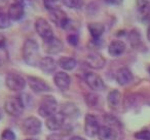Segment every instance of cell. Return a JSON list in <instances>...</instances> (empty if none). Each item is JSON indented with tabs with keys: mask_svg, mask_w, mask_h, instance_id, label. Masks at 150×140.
<instances>
[{
	"mask_svg": "<svg viewBox=\"0 0 150 140\" xmlns=\"http://www.w3.org/2000/svg\"><path fill=\"white\" fill-rule=\"evenodd\" d=\"M58 65L66 71H70L76 67L77 61L72 57H61L58 60Z\"/></svg>",
	"mask_w": 150,
	"mask_h": 140,
	"instance_id": "cell-21",
	"label": "cell"
},
{
	"mask_svg": "<svg viewBox=\"0 0 150 140\" xmlns=\"http://www.w3.org/2000/svg\"><path fill=\"white\" fill-rule=\"evenodd\" d=\"M100 129V125H99L98 119L96 115L94 114H86V119H84V131L86 134L90 137H94L97 135Z\"/></svg>",
	"mask_w": 150,
	"mask_h": 140,
	"instance_id": "cell-9",
	"label": "cell"
},
{
	"mask_svg": "<svg viewBox=\"0 0 150 140\" xmlns=\"http://www.w3.org/2000/svg\"><path fill=\"white\" fill-rule=\"evenodd\" d=\"M4 109L11 117H20L25 109L23 99L21 97H9L4 103Z\"/></svg>",
	"mask_w": 150,
	"mask_h": 140,
	"instance_id": "cell-4",
	"label": "cell"
},
{
	"mask_svg": "<svg viewBox=\"0 0 150 140\" xmlns=\"http://www.w3.org/2000/svg\"><path fill=\"white\" fill-rule=\"evenodd\" d=\"M97 135L100 140H115L117 137L116 131L114 130V128L108 125L100 126V129H99Z\"/></svg>",
	"mask_w": 150,
	"mask_h": 140,
	"instance_id": "cell-19",
	"label": "cell"
},
{
	"mask_svg": "<svg viewBox=\"0 0 150 140\" xmlns=\"http://www.w3.org/2000/svg\"><path fill=\"white\" fill-rule=\"evenodd\" d=\"M61 4H62L61 0H43L44 7L50 11L61 9Z\"/></svg>",
	"mask_w": 150,
	"mask_h": 140,
	"instance_id": "cell-25",
	"label": "cell"
},
{
	"mask_svg": "<svg viewBox=\"0 0 150 140\" xmlns=\"http://www.w3.org/2000/svg\"><path fill=\"white\" fill-rule=\"evenodd\" d=\"M57 108H58V103L56 98L52 95H45L42 97L40 101L38 113L40 114V117L47 119L48 117L57 112Z\"/></svg>",
	"mask_w": 150,
	"mask_h": 140,
	"instance_id": "cell-2",
	"label": "cell"
},
{
	"mask_svg": "<svg viewBox=\"0 0 150 140\" xmlns=\"http://www.w3.org/2000/svg\"><path fill=\"white\" fill-rule=\"evenodd\" d=\"M88 29L93 41H100L103 33L105 32V26L100 22H93L88 25Z\"/></svg>",
	"mask_w": 150,
	"mask_h": 140,
	"instance_id": "cell-16",
	"label": "cell"
},
{
	"mask_svg": "<svg viewBox=\"0 0 150 140\" xmlns=\"http://www.w3.org/2000/svg\"><path fill=\"white\" fill-rule=\"evenodd\" d=\"M54 85L60 89L61 91H66L70 87L71 78L65 71H59L54 76Z\"/></svg>",
	"mask_w": 150,
	"mask_h": 140,
	"instance_id": "cell-15",
	"label": "cell"
},
{
	"mask_svg": "<svg viewBox=\"0 0 150 140\" xmlns=\"http://www.w3.org/2000/svg\"><path fill=\"white\" fill-rule=\"evenodd\" d=\"M39 67L44 73L52 74L57 70V62L52 57H43L40 60Z\"/></svg>",
	"mask_w": 150,
	"mask_h": 140,
	"instance_id": "cell-18",
	"label": "cell"
},
{
	"mask_svg": "<svg viewBox=\"0 0 150 140\" xmlns=\"http://www.w3.org/2000/svg\"><path fill=\"white\" fill-rule=\"evenodd\" d=\"M125 43L122 40L115 39L110 42L108 46V53L112 57H118L125 53Z\"/></svg>",
	"mask_w": 150,
	"mask_h": 140,
	"instance_id": "cell-20",
	"label": "cell"
},
{
	"mask_svg": "<svg viewBox=\"0 0 150 140\" xmlns=\"http://www.w3.org/2000/svg\"><path fill=\"white\" fill-rule=\"evenodd\" d=\"M99 102V97L95 93H88L86 95V103L88 104V106L94 107L98 104Z\"/></svg>",
	"mask_w": 150,
	"mask_h": 140,
	"instance_id": "cell-28",
	"label": "cell"
},
{
	"mask_svg": "<svg viewBox=\"0 0 150 140\" xmlns=\"http://www.w3.org/2000/svg\"><path fill=\"white\" fill-rule=\"evenodd\" d=\"M22 129L26 135H37L41 131V122L35 117H29L23 122Z\"/></svg>",
	"mask_w": 150,
	"mask_h": 140,
	"instance_id": "cell-7",
	"label": "cell"
},
{
	"mask_svg": "<svg viewBox=\"0 0 150 140\" xmlns=\"http://www.w3.org/2000/svg\"><path fill=\"white\" fill-rule=\"evenodd\" d=\"M107 101H108V104L111 108H117V107L120 105L121 103V94L119 91L113 90L111 91L108 94L107 97Z\"/></svg>",
	"mask_w": 150,
	"mask_h": 140,
	"instance_id": "cell-22",
	"label": "cell"
},
{
	"mask_svg": "<svg viewBox=\"0 0 150 140\" xmlns=\"http://www.w3.org/2000/svg\"><path fill=\"white\" fill-rule=\"evenodd\" d=\"M65 115L63 112H56L52 115L48 117L45 121L46 128L50 131H58L64 126Z\"/></svg>",
	"mask_w": 150,
	"mask_h": 140,
	"instance_id": "cell-11",
	"label": "cell"
},
{
	"mask_svg": "<svg viewBox=\"0 0 150 140\" xmlns=\"http://www.w3.org/2000/svg\"><path fill=\"white\" fill-rule=\"evenodd\" d=\"M26 80L22 74L16 71H11L5 76V85L13 92H21L26 87Z\"/></svg>",
	"mask_w": 150,
	"mask_h": 140,
	"instance_id": "cell-3",
	"label": "cell"
},
{
	"mask_svg": "<svg viewBox=\"0 0 150 140\" xmlns=\"http://www.w3.org/2000/svg\"><path fill=\"white\" fill-rule=\"evenodd\" d=\"M106 4H109V5H119L122 3L123 0H103Z\"/></svg>",
	"mask_w": 150,
	"mask_h": 140,
	"instance_id": "cell-32",
	"label": "cell"
},
{
	"mask_svg": "<svg viewBox=\"0 0 150 140\" xmlns=\"http://www.w3.org/2000/svg\"><path fill=\"white\" fill-rule=\"evenodd\" d=\"M2 119V111H1V109H0V119Z\"/></svg>",
	"mask_w": 150,
	"mask_h": 140,
	"instance_id": "cell-37",
	"label": "cell"
},
{
	"mask_svg": "<svg viewBox=\"0 0 150 140\" xmlns=\"http://www.w3.org/2000/svg\"><path fill=\"white\" fill-rule=\"evenodd\" d=\"M135 137L139 140H150V131L148 130H142L135 134Z\"/></svg>",
	"mask_w": 150,
	"mask_h": 140,
	"instance_id": "cell-30",
	"label": "cell"
},
{
	"mask_svg": "<svg viewBox=\"0 0 150 140\" xmlns=\"http://www.w3.org/2000/svg\"><path fill=\"white\" fill-rule=\"evenodd\" d=\"M67 42L70 44L71 46H77L79 43V35L76 32H72L67 35Z\"/></svg>",
	"mask_w": 150,
	"mask_h": 140,
	"instance_id": "cell-29",
	"label": "cell"
},
{
	"mask_svg": "<svg viewBox=\"0 0 150 140\" xmlns=\"http://www.w3.org/2000/svg\"><path fill=\"white\" fill-rule=\"evenodd\" d=\"M137 7L142 16L150 15V0H137Z\"/></svg>",
	"mask_w": 150,
	"mask_h": 140,
	"instance_id": "cell-23",
	"label": "cell"
},
{
	"mask_svg": "<svg viewBox=\"0 0 150 140\" xmlns=\"http://www.w3.org/2000/svg\"><path fill=\"white\" fill-rule=\"evenodd\" d=\"M47 140H63V137L60 134H52L47 138Z\"/></svg>",
	"mask_w": 150,
	"mask_h": 140,
	"instance_id": "cell-34",
	"label": "cell"
},
{
	"mask_svg": "<svg viewBox=\"0 0 150 140\" xmlns=\"http://www.w3.org/2000/svg\"><path fill=\"white\" fill-rule=\"evenodd\" d=\"M115 78H116V82L118 85L125 86V85L129 84L133 80V73L127 67H121V68H119L117 70Z\"/></svg>",
	"mask_w": 150,
	"mask_h": 140,
	"instance_id": "cell-17",
	"label": "cell"
},
{
	"mask_svg": "<svg viewBox=\"0 0 150 140\" xmlns=\"http://www.w3.org/2000/svg\"><path fill=\"white\" fill-rule=\"evenodd\" d=\"M23 59L25 63L29 66H39L40 55L38 43L34 39H27L23 45Z\"/></svg>",
	"mask_w": 150,
	"mask_h": 140,
	"instance_id": "cell-1",
	"label": "cell"
},
{
	"mask_svg": "<svg viewBox=\"0 0 150 140\" xmlns=\"http://www.w3.org/2000/svg\"><path fill=\"white\" fill-rule=\"evenodd\" d=\"M35 30L37 34L42 38L43 42L48 41L52 38H54V31H52V26L44 18H38L35 21Z\"/></svg>",
	"mask_w": 150,
	"mask_h": 140,
	"instance_id": "cell-5",
	"label": "cell"
},
{
	"mask_svg": "<svg viewBox=\"0 0 150 140\" xmlns=\"http://www.w3.org/2000/svg\"><path fill=\"white\" fill-rule=\"evenodd\" d=\"M8 14L9 18L11 21H20L23 19L24 15H25V9H24V4L22 2H15L13 4L9 5L8 7Z\"/></svg>",
	"mask_w": 150,
	"mask_h": 140,
	"instance_id": "cell-14",
	"label": "cell"
},
{
	"mask_svg": "<svg viewBox=\"0 0 150 140\" xmlns=\"http://www.w3.org/2000/svg\"><path fill=\"white\" fill-rule=\"evenodd\" d=\"M64 48V44L59 38L54 37L48 41L43 42V50L48 55H57Z\"/></svg>",
	"mask_w": 150,
	"mask_h": 140,
	"instance_id": "cell-12",
	"label": "cell"
},
{
	"mask_svg": "<svg viewBox=\"0 0 150 140\" xmlns=\"http://www.w3.org/2000/svg\"><path fill=\"white\" fill-rule=\"evenodd\" d=\"M65 6L72 9H79L83 5V0H62Z\"/></svg>",
	"mask_w": 150,
	"mask_h": 140,
	"instance_id": "cell-27",
	"label": "cell"
},
{
	"mask_svg": "<svg viewBox=\"0 0 150 140\" xmlns=\"http://www.w3.org/2000/svg\"><path fill=\"white\" fill-rule=\"evenodd\" d=\"M129 41L133 48H138L141 44V35L137 29H133L129 34Z\"/></svg>",
	"mask_w": 150,
	"mask_h": 140,
	"instance_id": "cell-24",
	"label": "cell"
},
{
	"mask_svg": "<svg viewBox=\"0 0 150 140\" xmlns=\"http://www.w3.org/2000/svg\"><path fill=\"white\" fill-rule=\"evenodd\" d=\"M1 140H16V135L11 129H6L1 134Z\"/></svg>",
	"mask_w": 150,
	"mask_h": 140,
	"instance_id": "cell-31",
	"label": "cell"
},
{
	"mask_svg": "<svg viewBox=\"0 0 150 140\" xmlns=\"http://www.w3.org/2000/svg\"><path fill=\"white\" fill-rule=\"evenodd\" d=\"M149 73H150V67H149Z\"/></svg>",
	"mask_w": 150,
	"mask_h": 140,
	"instance_id": "cell-39",
	"label": "cell"
},
{
	"mask_svg": "<svg viewBox=\"0 0 150 140\" xmlns=\"http://www.w3.org/2000/svg\"><path fill=\"white\" fill-rule=\"evenodd\" d=\"M11 25V20L8 14L0 11V29H6Z\"/></svg>",
	"mask_w": 150,
	"mask_h": 140,
	"instance_id": "cell-26",
	"label": "cell"
},
{
	"mask_svg": "<svg viewBox=\"0 0 150 140\" xmlns=\"http://www.w3.org/2000/svg\"><path fill=\"white\" fill-rule=\"evenodd\" d=\"M26 140H35V139H26Z\"/></svg>",
	"mask_w": 150,
	"mask_h": 140,
	"instance_id": "cell-38",
	"label": "cell"
},
{
	"mask_svg": "<svg viewBox=\"0 0 150 140\" xmlns=\"http://www.w3.org/2000/svg\"><path fill=\"white\" fill-rule=\"evenodd\" d=\"M84 80H86V85L92 89L93 91L96 92H101L105 89V84L103 82L102 77L99 74L95 73V72L88 71L84 74Z\"/></svg>",
	"mask_w": 150,
	"mask_h": 140,
	"instance_id": "cell-8",
	"label": "cell"
},
{
	"mask_svg": "<svg viewBox=\"0 0 150 140\" xmlns=\"http://www.w3.org/2000/svg\"><path fill=\"white\" fill-rule=\"evenodd\" d=\"M86 63L93 69H102L106 64V60L102 55L98 53H92L86 58Z\"/></svg>",
	"mask_w": 150,
	"mask_h": 140,
	"instance_id": "cell-13",
	"label": "cell"
},
{
	"mask_svg": "<svg viewBox=\"0 0 150 140\" xmlns=\"http://www.w3.org/2000/svg\"><path fill=\"white\" fill-rule=\"evenodd\" d=\"M50 19L54 25L62 29H68L71 25V21L67 14L61 9L50 11Z\"/></svg>",
	"mask_w": 150,
	"mask_h": 140,
	"instance_id": "cell-6",
	"label": "cell"
},
{
	"mask_svg": "<svg viewBox=\"0 0 150 140\" xmlns=\"http://www.w3.org/2000/svg\"><path fill=\"white\" fill-rule=\"evenodd\" d=\"M147 38L149 39V41H150V26L148 27V30H147Z\"/></svg>",
	"mask_w": 150,
	"mask_h": 140,
	"instance_id": "cell-36",
	"label": "cell"
},
{
	"mask_svg": "<svg viewBox=\"0 0 150 140\" xmlns=\"http://www.w3.org/2000/svg\"><path fill=\"white\" fill-rule=\"evenodd\" d=\"M27 82H28V85H29L30 89L35 93L48 92V91L50 90L47 82L42 80V78L37 77V76H28Z\"/></svg>",
	"mask_w": 150,
	"mask_h": 140,
	"instance_id": "cell-10",
	"label": "cell"
},
{
	"mask_svg": "<svg viewBox=\"0 0 150 140\" xmlns=\"http://www.w3.org/2000/svg\"><path fill=\"white\" fill-rule=\"evenodd\" d=\"M6 45V37L2 33H0V48H3Z\"/></svg>",
	"mask_w": 150,
	"mask_h": 140,
	"instance_id": "cell-33",
	"label": "cell"
},
{
	"mask_svg": "<svg viewBox=\"0 0 150 140\" xmlns=\"http://www.w3.org/2000/svg\"><path fill=\"white\" fill-rule=\"evenodd\" d=\"M69 140H86V139H84L83 137H80V136H73Z\"/></svg>",
	"mask_w": 150,
	"mask_h": 140,
	"instance_id": "cell-35",
	"label": "cell"
}]
</instances>
